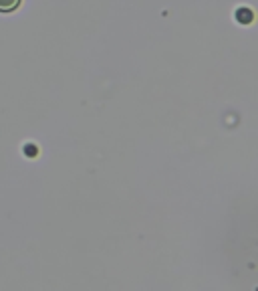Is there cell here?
Wrapping results in <instances>:
<instances>
[{
	"mask_svg": "<svg viewBox=\"0 0 258 291\" xmlns=\"http://www.w3.org/2000/svg\"><path fill=\"white\" fill-rule=\"evenodd\" d=\"M20 6V0H0V12H12Z\"/></svg>",
	"mask_w": 258,
	"mask_h": 291,
	"instance_id": "obj_1",
	"label": "cell"
}]
</instances>
